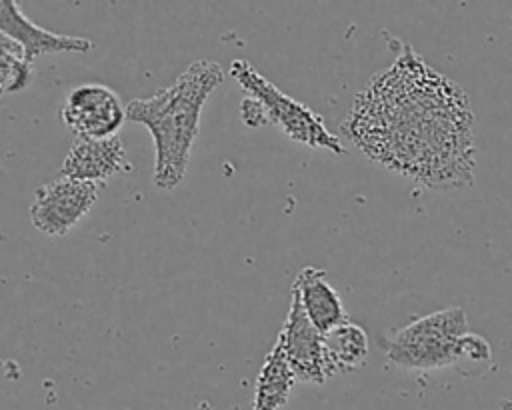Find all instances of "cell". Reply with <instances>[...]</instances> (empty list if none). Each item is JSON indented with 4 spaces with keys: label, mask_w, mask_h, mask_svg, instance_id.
Segmentation results:
<instances>
[{
    "label": "cell",
    "mask_w": 512,
    "mask_h": 410,
    "mask_svg": "<svg viewBox=\"0 0 512 410\" xmlns=\"http://www.w3.org/2000/svg\"><path fill=\"white\" fill-rule=\"evenodd\" d=\"M342 132L368 158L428 188L454 190L472 180L468 96L408 44L356 96Z\"/></svg>",
    "instance_id": "cell-1"
},
{
    "label": "cell",
    "mask_w": 512,
    "mask_h": 410,
    "mask_svg": "<svg viewBox=\"0 0 512 410\" xmlns=\"http://www.w3.org/2000/svg\"><path fill=\"white\" fill-rule=\"evenodd\" d=\"M222 82L224 70L218 62L196 60L152 96L126 104V120L142 124L154 140L156 188L172 190L184 180L202 108Z\"/></svg>",
    "instance_id": "cell-2"
},
{
    "label": "cell",
    "mask_w": 512,
    "mask_h": 410,
    "mask_svg": "<svg viewBox=\"0 0 512 410\" xmlns=\"http://www.w3.org/2000/svg\"><path fill=\"white\" fill-rule=\"evenodd\" d=\"M230 74L246 92V96L254 98L262 106L268 124H276L288 138L310 148H324L334 154H344L342 142L326 128L320 114L312 112L306 104L282 92L250 62L232 60Z\"/></svg>",
    "instance_id": "cell-3"
},
{
    "label": "cell",
    "mask_w": 512,
    "mask_h": 410,
    "mask_svg": "<svg viewBox=\"0 0 512 410\" xmlns=\"http://www.w3.org/2000/svg\"><path fill=\"white\" fill-rule=\"evenodd\" d=\"M466 334V312L460 306L416 318L388 342V360L410 370H436L458 362V340Z\"/></svg>",
    "instance_id": "cell-4"
},
{
    "label": "cell",
    "mask_w": 512,
    "mask_h": 410,
    "mask_svg": "<svg viewBox=\"0 0 512 410\" xmlns=\"http://www.w3.org/2000/svg\"><path fill=\"white\" fill-rule=\"evenodd\" d=\"M100 184L56 178L36 188L28 214L32 226L46 236L68 234L98 200Z\"/></svg>",
    "instance_id": "cell-5"
},
{
    "label": "cell",
    "mask_w": 512,
    "mask_h": 410,
    "mask_svg": "<svg viewBox=\"0 0 512 410\" xmlns=\"http://www.w3.org/2000/svg\"><path fill=\"white\" fill-rule=\"evenodd\" d=\"M60 118L76 138L102 140L116 136L126 122V108L110 86L86 82L68 92L60 108Z\"/></svg>",
    "instance_id": "cell-6"
},
{
    "label": "cell",
    "mask_w": 512,
    "mask_h": 410,
    "mask_svg": "<svg viewBox=\"0 0 512 410\" xmlns=\"http://www.w3.org/2000/svg\"><path fill=\"white\" fill-rule=\"evenodd\" d=\"M286 360L300 382L322 384L330 378L324 356V334L308 320L298 296L292 292L284 326L278 334Z\"/></svg>",
    "instance_id": "cell-7"
},
{
    "label": "cell",
    "mask_w": 512,
    "mask_h": 410,
    "mask_svg": "<svg viewBox=\"0 0 512 410\" xmlns=\"http://www.w3.org/2000/svg\"><path fill=\"white\" fill-rule=\"evenodd\" d=\"M0 32H4L10 40H14L22 52L26 62H34L36 58L48 54L74 52L84 54L94 48V44L84 36H68L50 32L24 16L16 0H0Z\"/></svg>",
    "instance_id": "cell-8"
},
{
    "label": "cell",
    "mask_w": 512,
    "mask_h": 410,
    "mask_svg": "<svg viewBox=\"0 0 512 410\" xmlns=\"http://www.w3.org/2000/svg\"><path fill=\"white\" fill-rule=\"evenodd\" d=\"M124 158L126 150L118 134L102 140L76 138L60 166V176L104 186L122 170Z\"/></svg>",
    "instance_id": "cell-9"
},
{
    "label": "cell",
    "mask_w": 512,
    "mask_h": 410,
    "mask_svg": "<svg viewBox=\"0 0 512 410\" xmlns=\"http://www.w3.org/2000/svg\"><path fill=\"white\" fill-rule=\"evenodd\" d=\"M292 292L298 296L308 320L316 326L320 334L346 322V310L340 294L328 282L326 272L314 266H306L296 274Z\"/></svg>",
    "instance_id": "cell-10"
},
{
    "label": "cell",
    "mask_w": 512,
    "mask_h": 410,
    "mask_svg": "<svg viewBox=\"0 0 512 410\" xmlns=\"http://www.w3.org/2000/svg\"><path fill=\"white\" fill-rule=\"evenodd\" d=\"M294 382L296 376L286 360L280 340L276 338V344L264 358V364L256 378L252 410H280L282 406H286Z\"/></svg>",
    "instance_id": "cell-11"
},
{
    "label": "cell",
    "mask_w": 512,
    "mask_h": 410,
    "mask_svg": "<svg viewBox=\"0 0 512 410\" xmlns=\"http://www.w3.org/2000/svg\"><path fill=\"white\" fill-rule=\"evenodd\" d=\"M324 356L330 376L352 372L364 366L368 358V336L352 320L338 324L324 334Z\"/></svg>",
    "instance_id": "cell-12"
},
{
    "label": "cell",
    "mask_w": 512,
    "mask_h": 410,
    "mask_svg": "<svg viewBox=\"0 0 512 410\" xmlns=\"http://www.w3.org/2000/svg\"><path fill=\"white\" fill-rule=\"evenodd\" d=\"M32 80V64L24 60L22 48L0 32V98L24 90Z\"/></svg>",
    "instance_id": "cell-13"
},
{
    "label": "cell",
    "mask_w": 512,
    "mask_h": 410,
    "mask_svg": "<svg viewBox=\"0 0 512 410\" xmlns=\"http://www.w3.org/2000/svg\"><path fill=\"white\" fill-rule=\"evenodd\" d=\"M458 358H468L474 362H488L492 358V350H490V344L486 342V338L466 332L458 340Z\"/></svg>",
    "instance_id": "cell-14"
},
{
    "label": "cell",
    "mask_w": 512,
    "mask_h": 410,
    "mask_svg": "<svg viewBox=\"0 0 512 410\" xmlns=\"http://www.w3.org/2000/svg\"><path fill=\"white\" fill-rule=\"evenodd\" d=\"M240 116H242V122L246 126H250V128H260V126L268 124L262 106L254 98H250V96L242 98V102H240Z\"/></svg>",
    "instance_id": "cell-15"
},
{
    "label": "cell",
    "mask_w": 512,
    "mask_h": 410,
    "mask_svg": "<svg viewBox=\"0 0 512 410\" xmlns=\"http://www.w3.org/2000/svg\"><path fill=\"white\" fill-rule=\"evenodd\" d=\"M500 410H512V402L510 400H504L502 402V408Z\"/></svg>",
    "instance_id": "cell-16"
}]
</instances>
